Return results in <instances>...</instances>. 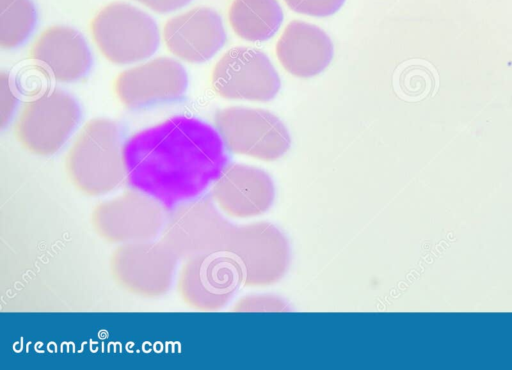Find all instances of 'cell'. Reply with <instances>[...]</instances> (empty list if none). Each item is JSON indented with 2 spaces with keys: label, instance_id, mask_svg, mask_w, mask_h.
<instances>
[{
  "label": "cell",
  "instance_id": "1",
  "mask_svg": "<svg viewBox=\"0 0 512 370\" xmlns=\"http://www.w3.org/2000/svg\"><path fill=\"white\" fill-rule=\"evenodd\" d=\"M125 182L163 208L197 198L228 164L227 149L207 122L176 115L124 141Z\"/></svg>",
  "mask_w": 512,
  "mask_h": 370
},
{
  "label": "cell",
  "instance_id": "2",
  "mask_svg": "<svg viewBox=\"0 0 512 370\" xmlns=\"http://www.w3.org/2000/svg\"><path fill=\"white\" fill-rule=\"evenodd\" d=\"M122 132L108 118L85 124L66 155V171L73 185L90 196L107 194L125 182Z\"/></svg>",
  "mask_w": 512,
  "mask_h": 370
},
{
  "label": "cell",
  "instance_id": "3",
  "mask_svg": "<svg viewBox=\"0 0 512 370\" xmlns=\"http://www.w3.org/2000/svg\"><path fill=\"white\" fill-rule=\"evenodd\" d=\"M90 30L102 56L117 65L147 60L160 45L161 35L154 19L125 2L102 8L92 19Z\"/></svg>",
  "mask_w": 512,
  "mask_h": 370
},
{
  "label": "cell",
  "instance_id": "4",
  "mask_svg": "<svg viewBox=\"0 0 512 370\" xmlns=\"http://www.w3.org/2000/svg\"><path fill=\"white\" fill-rule=\"evenodd\" d=\"M214 127L227 151L262 161H275L291 146L284 123L273 113L244 106H230L214 115Z\"/></svg>",
  "mask_w": 512,
  "mask_h": 370
},
{
  "label": "cell",
  "instance_id": "5",
  "mask_svg": "<svg viewBox=\"0 0 512 370\" xmlns=\"http://www.w3.org/2000/svg\"><path fill=\"white\" fill-rule=\"evenodd\" d=\"M234 228L212 198L197 197L172 209L161 241L178 258L187 259L224 252Z\"/></svg>",
  "mask_w": 512,
  "mask_h": 370
},
{
  "label": "cell",
  "instance_id": "6",
  "mask_svg": "<svg viewBox=\"0 0 512 370\" xmlns=\"http://www.w3.org/2000/svg\"><path fill=\"white\" fill-rule=\"evenodd\" d=\"M81 111L62 89H52L28 101L20 111L15 135L28 151L49 156L59 151L77 128Z\"/></svg>",
  "mask_w": 512,
  "mask_h": 370
},
{
  "label": "cell",
  "instance_id": "7",
  "mask_svg": "<svg viewBox=\"0 0 512 370\" xmlns=\"http://www.w3.org/2000/svg\"><path fill=\"white\" fill-rule=\"evenodd\" d=\"M224 252L234 261L245 286L273 284L289 264L285 237L266 222L235 227Z\"/></svg>",
  "mask_w": 512,
  "mask_h": 370
},
{
  "label": "cell",
  "instance_id": "8",
  "mask_svg": "<svg viewBox=\"0 0 512 370\" xmlns=\"http://www.w3.org/2000/svg\"><path fill=\"white\" fill-rule=\"evenodd\" d=\"M188 88L184 66L172 57L149 58L118 74L114 92L132 110H144L180 100Z\"/></svg>",
  "mask_w": 512,
  "mask_h": 370
},
{
  "label": "cell",
  "instance_id": "9",
  "mask_svg": "<svg viewBox=\"0 0 512 370\" xmlns=\"http://www.w3.org/2000/svg\"><path fill=\"white\" fill-rule=\"evenodd\" d=\"M166 209L151 197L130 189L99 203L92 213L98 235L112 243L151 241L162 233Z\"/></svg>",
  "mask_w": 512,
  "mask_h": 370
},
{
  "label": "cell",
  "instance_id": "10",
  "mask_svg": "<svg viewBox=\"0 0 512 370\" xmlns=\"http://www.w3.org/2000/svg\"><path fill=\"white\" fill-rule=\"evenodd\" d=\"M214 91L225 99L267 102L280 90V77L268 56L251 47L225 52L211 74Z\"/></svg>",
  "mask_w": 512,
  "mask_h": 370
},
{
  "label": "cell",
  "instance_id": "11",
  "mask_svg": "<svg viewBox=\"0 0 512 370\" xmlns=\"http://www.w3.org/2000/svg\"><path fill=\"white\" fill-rule=\"evenodd\" d=\"M177 258L162 241L122 244L111 255V274L130 293L158 297L173 282Z\"/></svg>",
  "mask_w": 512,
  "mask_h": 370
},
{
  "label": "cell",
  "instance_id": "12",
  "mask_svg": "<svg viewBox=\"0 0 512 370\" xmlns=\"http://www.w3.org/2000/svg\"><path fill=\"white\" fill-rule=\"evenodd\" d=\"M241 285L240 272L225 252L187 258L177 279L182 300L201 311L222 309Z\"/></svg>",
  "mask_w": 512,
  "mask_h": 370
},
{
  "label": "cell",
  "instance_id": "13",
  "mask_svg": "<svg viewBox=\"0 0 512 370\" xmlns=\"http://www.w3.org/2000/svg\"><path fill=\"white\" fill-rule=\"evenodd\" d=\"M162 38L177 59L199 64L210 60L226 42L221 16L208 7H196L178 14L164 24Z\"/></svg>",
  "mask_w": 512,
  "mask_h": 370
},
{
  "label": "cell",
  "instance_id": "14",
  "mask_svg": "<svg viewBox=\"0 0 512 370\" xmlns=\"http://www.w3.org/2000/svg\"><path fill=\"white\" fill-rule=\"evenodd\" d=\"M211 198L227 216L254 217L270 208L275 187L271 177L260 168L227 164L212 185Z\"/></svg>",
  "mask_w": 512,
  "mask_h": 370
},
{
  "label": "cell",
  "instance_id": "15",
  "mask_svg": "<svg viewBox=\"0 0 512 370\" xmlns=\"http://www.w3.org/2000/svg\"><path fill=\"white\" fill-rule=\"evenodd\" d=\"M30 55L51 78L63 83L81 79L92 65L87 41L68 26L45 29L34 41Z\"/></svg>",
  "mask_w": 512,
  "mask_h": 370
},
{
  "label": "cell",
  "instance_id": "16",
  "mask_svg": "<svg viewBox=\"0 0 512 370\" xmlns=\"http://www.w3.org/2000/svg\"><path fill=\"white\" fill-rule=\"evenodd\" d=\"M276 55L288 73L299 78H310L329 66L334 46L330 37L318 26L294 20L279 37Z\"/></svg>",
  "mask_w": 512,
  "mask_h": 370
},
{
  "label": "cell",
  "instance_id": "17",
  "mask_svg": "<svg viewBox=\"0 0 512 370\" xmlns=\"http://www.w3.org/2000/svg\"><path fill=\"white\" fill-rule=\"evenodd\" d=\"M228 19L237 36L262 42L276 34L283 22V11L277 0H233Z\"/></svg>",
  "mask_w": 512,
  "mask_h": 370
},
{
  "label": "cell",
  "instance_id": "18",
  "mask_svg": "<svg viewBox=\"0 0 512 370\" xmlns=\"http://www.w3.org/2000/svg\"><path fill=\"white\" fill-rule=\"evenodd\" d=\"M37 11L31 0H0V45L14 49L32 34Z\"/></svg>",
  "mask_w": 512,
  "mask_h": 370
},
{
  "label": "cell",
  "instance_id": "19",
  "mask_svg": "<svg viewBox=\"0 0 512 370\" xmlns=\"http://www.w3.org/2000/svg\"><path fill=\"white\" fill-rule=\"evenodd\" d=\"M346 0H284L293 11L313 16L327 17L340 10Z\"/></svg>",
  "mask_w": 512,
  "mask_h": 370
},
{
  "label": "cell",
  "instance_id": "20",
  "mask_svg": "<svg viewBox=\"0 0 512 370\" xmlns=\"http://www.w3.org/2000/svg\"><path fill=\"white\" fill-rule=\"evenodd\" d=\"M234 311H286V304L271 295H250L240 299Z\"/></svg>",
  "mask_w": 512,
  "mask_h": 370
},
{
  "label": "cell",
  "instance_id": "21",
  "mask_svg": "<svg viewBox=\"0 0 512 370\" xmlns=\"http://www.w3.org/2000/svg\"><path fill=\"white\" fill-rule=\"evenodd\" d=\"M1 126L4 127L12 117L16 105L17 97L14 93L10 78L2 73L1 75Z\"/></svg>",
  "mask_w": 512,
  "mask_h": 370
},
{
  "label": "cell",
  "instance_id": "22",
  "mask_svg": "<svg viewBox=\"0 0 512 370\" xmlns=\"http://www.w3.org/2000/svg\"><path fill=\"white\" fill-rule=\"evenodd\" d=\"M150 10L166 14L186 6L191 0H135Z\"/></svg>",
  "mask_w": 512,
  "mask_h": 370
}]
</instances>
